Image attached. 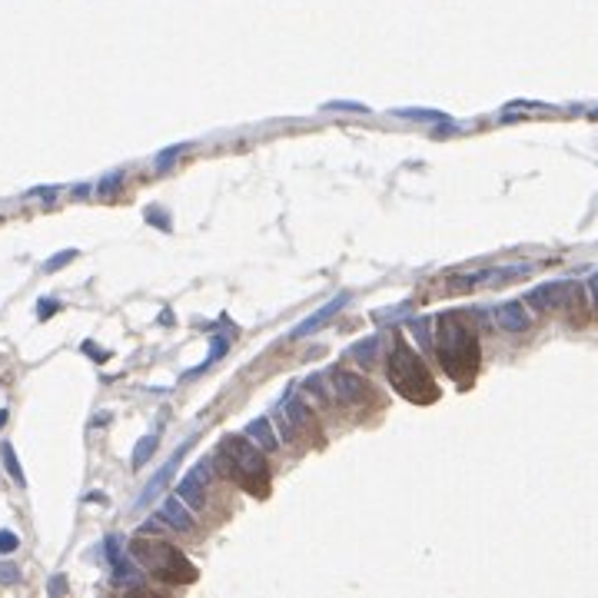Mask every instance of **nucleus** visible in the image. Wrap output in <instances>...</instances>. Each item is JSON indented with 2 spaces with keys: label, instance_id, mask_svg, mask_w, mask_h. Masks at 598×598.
Returning a JSON list of instances; mask_svg holds the SVG:
<instances>
[{
  "label": "nucleus",
  "instance_id": "nucleus-9",
  "mask_svg": "<svg viewBox=\"0 0 598 598\" xmlns=\"http://www.w3.org/2000/svg\"><path fill=\"white\" fill-rule=\"evenodd\" d=\"M243 435H246L253 445H260L263 452H273V449H279V435H276V429H273V419H269V416L250 419V422H246V429H243Z\"/></svg>",
  "mask_w": 598,
  "mask_h": 598
},
{
  "label": "nucleus",
  "instance_id": "nucleus-19",
  "mask_svg": "<svg viewBox=\"0 0 598 598\" xmlns=\"http://www.w3.org/2000/svg\"><path fill=\"white\" fill-rule=\"evenodd\" d=\"M186 150V143H177V147H170V150H163V154H156L154 156V167L156 170H167V167H173L177 163V156Z\"/></svg>",
  "mask_w": 598,
  "mask_h": 598
},
{
  "label": "nucleus",
  "instance_id": "nucleus-2",
  "mask_svg": "<svg viewBox=\"0 0 598 598\" xmlns=\"http://www.w3.org/2000/svg\"><path fill=\"white\" fill-rule=\"evenodd\" d=\"M216 462H220L223 472L246 492H253V495L269 492V469H266L263 449L253 445L246 435H226L216 445Z\"/></svg>",
  "mask_w": 598,
  "mask_h": 598
},
{
  "label": "nucleus",
  "instance_id": "nucleus-6",
  "mask_svg": "<svg viewBox=\"0 0 598 598\" xmlns=\"http://www.w3.org/2000/svg\"><path fill=\"white\" fill-rule=\"evenodd\" d=\"M349 299H352V292H346V290L336 292V296H333V299H329V303H326L322 309H316L313 316H306V320L299 322V326H292L290 339H306V336H313L316 329H320V326H326V322L333 320V316H339V309L346 306Z\"/></svg>",
  "mask_w": 598,
  "mask_h": 598
},
{
  "label": "nucleus",
  "instance_id": "nucleus-8",
  "mask_svg": "<svg viewBox=\"0 0 598 598\" xmlns=\"http://www.w3.org/2000/svg\"><path fill=\"white\" fill-rule=\"evenodd\" d=\"M160 518H163V525L173 532H190L193 529V512H190V505L180 499V495H167V499L160 502Z\"/></svg>",
  "mask_w": 598,
  "mask_h": 598
},
{
  "label": "nucleus",
  "instance_id": "nucleus-3",
  "mask_svg": "<svg viewBox=\"0 0 598 598\" xmlns=\"http://www.w3.org/2000/svg\"><path fill=\"white\" fill-rule=\"evenodd\" d=\"M386 376H389V382L396 386V392L405 396L409 403L426 405V403H432V399L439 396V389H435V382H432V376H429L426 359H422V356H419L405 339H399V343L389 349Z\"/></svg>",
  "mask_w": 598,
  "mask_h": 598
},
{
  "label": "nucleus",
  "instance_id": "nucleus-15",
  "mask_svg": "<svg viewBox=\"0 0 598 598\" xmlns=\"http://www.w3.org/2000/svg\"><path fill=\"white\" fill-rule=\"evenodd\" d=\"M0 456H3V469H7V475L14 479L17 486H27V475H24V469H20V462H17V452L10 442L0 445Z\"/></svg>",
  "mask_w": 598,
  "mask_h": 598
},
{
  "label": "nucleus",
  "instance_id": "nucleus-17",
  "mask_svg": "<svg viewBox=\"0 0 598 598\" xmlns=\"http://www.w3.org/2000/svg\"><path fill=\"white\" fill-rule=\"evenodd\" d=\"M409 313H412V299L396 303L392 309H376V313H373V320L376 322H392V320H399V316H409Z\"/></svg>",
  "mask_w": 598,
  "mask_h": 598
},
{
  "label": "nucleus",
  "instance_id": "nucleus-28",
  "mask_svg": "<svg viewBox=\"0 0 598 598\" xmlns=\"http://www.w3.org/2000/svg\"><path fill=\"white\" fill-rule=\"evenodd\" d=\"M90 193H94L90 183H77V186H73V196H90Z\"/></svg>",
  "mask_w": 598,
  "mask_h": 598
},
{
  "label": "nucleus",
  "instance_id": "nucleus-7",
  "mask_svg": "<svg viewBox=\"0 0 598 598\" xmlns=\"http://www.w3.org/2000/svg\"><path fill=\"white\" fill-rule=\"evenodd\" d=\"M569 292H571L569 279H558V283H542V286L529 290L525 303H532L535 309H555V306H565Z\"/></svg>",
  "mask_w": 598,
  "mask_h": 598
},
{
  "label": "nucleus",
  "instance_id": "nucleus-13",
  "mask_svg": "<svg viewBox=\"0 0 598 598\" xmlns=\"http://www.w3.org/2000/svg\"><path fill=\"white\" fill-rule=\"evenodd\" d=\"M379 346H382V339H379V336H369V339H362V343H352V346H349V356L359 362V366H373V362L379 359Z\"/></svg>",
  "mask_w": 598,
  "mask_h": 598
},
{
  "label": "nucleus",
  "instance_id": "nucleus-14",
  "mask_svg": "<svg viewBox=\"0 0 598 598\" xmlns=\"http://www.w3.org/2000/svg\"><path fill=\"white\" fill-rule=\"evenodd\" d=\"M392 117H403V120H419V124H445V120H449V113L426 110V107H399V110H392Z\"/></svg>",
  "mask_w": 598,
  "mask_h": 598
},
{
  "label": "nucleus",
  "instance_id": "nucleus-1",
  "mask_svg": "<svg viewBox=\"0 0 598 598\" xmlns=\"http://www.w3.org/2000/svg\"><path fill=\"white\" fill-rule=\"evenodd\" d=\"M435 352L442 359V369L456 382H472L479 369V343L475 333L459 320V313H442L439 316V336H435Z\"/></svg>",
  "mask_w": 598,
  "mask_h": 598
},
{
  "label": "nucleus",
  "instance_id": "nucleus-12",
  "mask_svg": "<svg viewBox=\"0 0 598 598\" xmlns=\"http://www.w3.org/2000/svg\"><path fill=\"white\" fill-rule=\"evenodd\" d=\"M203 488H207V486H203L200 479H193V475L186 472L180 479V486H177V495H180V499L186 502L193 512H203V509H207V492H203Z\"/></svg>",
  "mask_w": 598,
  "mask_h": 598
},
{
  "label": "nucleus",
  "instance_id": "nucleus-22",
  "mask_svg": "<svg viewBox=\"0 0 598 598\" xmlns=\"http://www.w3.org/2000/svg\"><path fill=\"white\" fill-rule=\"evenodd\" d=\"M17 548H20V535H17V532L0 529V552L7 555V552H17Z\"/></svg>",
  "mask_w": 598,
  "mask_h": 598
},
{
  "label": "nucleus",
  "instance_id": "nucleus-16",
  "mask_svg": "<svg viewBox=\"0 0 598 598\" xmlns=\"http://www.w3.org/2000/svg\"><path fill=\"white\" fill-rule=\"evenodd\" d=\"M156 445H160V439H156V435H143V439H140L137 449H133V465H137V469H140V465H147V459L156 452Z\"/></svg>",
  "mask_w": 598,
  "mask_h": 598
},
{
  "label": "nucleus",
  "instance_id": "nucleus-10",
  "mask_svg": "<svg viewBox=\"0 0 598 598\" xmlns=\"http://www.w3.org/2000/svg\"><path fill=\"white\" fill-rule=\"evenodd\" d=\"M495 322H499L505 333H522V329H529V313H525L522 303L509 299V303H499L495 306Z\"/></svg>",
  "mask_w": 598,
  "mask_h": 598
},
{
  "label": "nucleus",
  "instance_id": "nucleus-27",
  "mask_svg": "<svg viewBox=\"0 0 598 598\" xmlns=\"http://www.w3.org/2000/svg\"><path fill=\"white\" fill-rule=\"evenodd\" d=\"M60 190L57 186H37V190H30V196H57Z\"/></svg>",
  "mask_w": 598,
  "mask_h": 598
},
{
  "label": "nucleus",
  "instance_id": "nucleus-4",
  "mask_svg": "<svg viewBox=\"0 0 598 598\" xmlns=\"http://www.w3.org/2000/svg\"><path fill=\"white\" fill-rule=\"evenodd\" d=\"M130 552H133V558L143 569L154 571L156 578H163V582H190V578H196V569L186 562V555L167 542H154V539L137 535L133 545H130Z\"/></svg>",
  "mask_w": 598,
  "mask_h": 598
},
{
  "label": "nucleus",
  "instance_id": "nucleus-25",
  "mask_svg": "<svg viewBox=\"0 0 598 598\" xmlns=\"http://www.w3.org/2000/svg\"><path fill=\"white\" fill-rule=\"evenodd\" d=\"M412 329H416L419 343H422V346H429V333H426V329H429V320H426V316H422V320H416V322H412Z\"/></svg>",
  "mask_w": 598,
  "mask_h": 598
},
{
  "label": "nucleus",
  "instance_id": "nucleus-18",
  "mask_svg": "<svg viewBox=\"0 0 598 598\" xmlns=\"http://www.w3.org/2000/svg\"><path fill=\"white\" fill-rule=\"evenodd\" d=\"M226 349H230V343H226V339H213V343H209V352H207V359H203V366H196L193 373H203V369H209V366H213V362L220 359L223 352H226Z\"/></svg>",
  "mask_w": 598,
  "mask_h": 598
},
{
  "label": "nucleus",
  "instance_id": "nucleus-30",
  "mask_svg": "<svg viewBox=\"0 0 598 598\" xmlns=\"http://www.w3.org/2000/svg\"><path fill=\"white\" fill-rule=\"evenodd\" d=\"M3 422H7V409H0V426H3Z\"/></svg>",
  "mask_w": 598,
  "mask_h": 598
},
{
  "label": "nucleus",
  "instance_id": "nucleus-11",
  "mask_svg": "<svg viewBox=\"0 0 598 598\" xmlns=\"http://www.w3.org/2000/svg\"><path fill=\"white\" fill-rule=\"evenodd\" d=\"M183 449H186V445H180V449L173 452V459H170L167 465H163V469H160V472H156L154 479L147 482V488H143V495H140V499H137V509H140V505H150V502H154L156 495H160V488H163V486H167V482H170V475H173V469H177V462H180Z\"/></svg>",
  "mask_w": 598,
  "mask_h": 598
},
{
  "label": "nucleus",
  "instance_id": "nucleus-21",
  "mask_svg": "<svg viewBox=\"0 0 598 598\" xmlns=\"http://www.w3.org/2000/svg\"><path fill=\"white\" fill-rule=\"evenodd\" d=\"M322 110H343V113H369L366 103H352V100H329L322 103Z\"/></svg>",
  "mask_w": 598,
  "mask_h": 598
},
{
  "label": "nucleus",
  "instance_id": "nucleus-26",
  "mask_svg": "<svg viewBox=\"0 0 598 598\" xmlns=\"http://www.w3.org/2000/svg\"><path fill=\"white\" fill-rule=\"evenodd\" d=\"M57 306H60L57 299H40V309H37V316H40V320H50V316L57 313Z\"/></svg>",
  "mask_w": 598,
  "mask_h": 598
},
{
  "label": "nucleus",
  "instance_id": "nucleus-29",
  "mask_svg": "<svg viewBox=\"0 0 598 598\" xmlns=\"http://www.w3.org/2000/svg\"><path fill=\"white\" fill-rule=\"evenodd\" d=\"M588 290H592V299H595V306H598V273L588 279Z\"/></svg>",
  "mask_w": 598,
  "mask_h": 598
},
{
  "label": "nucleus",
  "instance_id": "nucleus-24",
  "mask_svg": "<svg viewBox=\"0 0 598 598\" xmlns=\"http://www.w3.org/2000/svg\"><path fill=\"white\" fill-rule=\"evenodd\" d=\"M17 578H20L17 565H10V562H0V585H14Z\"/></svg>",
  "mask_w": 598,
  "mask_h": 598
},
{
  "label": "nucleus",
  "instance_id": "nucleus-5",
  "mask_svg": "<svg viewBox=\"0 0 598 598\" xmlns=\"http://www.w3.org/2000/svg\"><path fill=\"white\" fill-rule=\"evenodd\" d=\"M329 392H333L336 403L343 405H359L369 399V382L359 373H349V369H333L329 373Z\"/></svg>",
  "mask_w": 598,
  "mask_h": 598
},
{
  "label": "nucleus",
  "instance_id": "nucleus-20",
  "mask_svg": "<svg viewBox=\"0 0 598 598\" xmlns=\"http://www.w3.org/2000/svg\"><path fill=\"white\" fill-rule=\"evenodd\" d=\"M120 183H124V170H113L110 177H103L97 183V196H110L113 190H120Z\"/></svg>",
  "mask_w": 598,
  "mask_h": 598
},
{
  "label": "nucleus",
  "instance_id": "nucleus-23",
  "mask_svg": "<svg viewBox=\"0 0 598 598\" xmlns=\"http://www.w3.org/2000/svg\"><path fill=\"white\" fill-rule=\"evenodd\" d=\"M73 256H77V250H63V253H57L54 260H47V263H43V269H47V273H54V269H60V266H67L70 260H73Z\"/></svg>",
  "mask_w": 598,
  "mask_h": 598
}]
</instances>
